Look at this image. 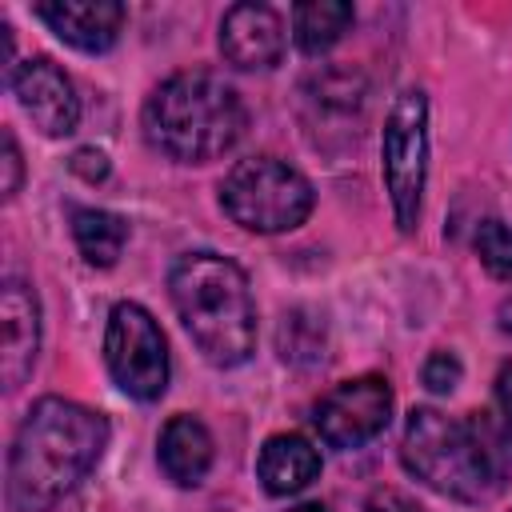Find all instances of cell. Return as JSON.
I'll return each instance as SVG.
<instances>
[{
    "instance_id": "6da1fadb",
    "label": "cell",
    "mask_w": 512,
    "mask_h": 512,
    "mask_svg": "<svg viewBox=\"0 0 512 512\" xmlns=\"http://www.w3.org/2000/svg\"><path fill=\"white\" fill-rule=\"evenodd\" d=\"M108 420L76 400L44 396L20 420L8 472H4V508L8 512H48L56 508L104 456Z\"/></svg>"
},
{
    "instance_id": "30bf717a",
    "label": "cell",
    "mask_w": 512,
    "mask_h": 512,
    "mask_svg": "<svg viewBox=\"0 0 512 512\" xmlns=\"http://www.w3.org/2000/svg\"><path fill=\"white\" fill-rule=\"evenodd\" d=\"M16 96V104L28 112V120L44 132V136H68L80 124V100L72 80L64 76L60 64H52L48 56L24 60L16 64V72L4 80Z\"/></svg>"
},
{
    "instance_id": "603a6c76",
    "label": "cell",
    "mask_w": 512,
    "mask_h": 512,
    "mask_svg": "<svg viewBox=\"0 0 512 512\" xmlns=\"http://www.w3.org/2000/svg\"><path fill=\"white\" fill-rule=\"evenodd\" d=\"M368 512H416L400 492H372V500H368Z\"/></svg>"
},
{
    "instance_id": "5bb4252c",
    "label": "cell",
    "mask_w": 512,
    "mask_h": 512,
    "mask_svg": "<svg viewBox=\"0 0 512 512\" xmlns=\"http://www.w3.org/2000/svg\"><path fill=\"white\" fill-rule=\"evenodd\" d=\"M256 476L264 484L268 496H292L304 492L316 476H320V452L312 440L296 436V432H280L268 436L260 456H256Z\"/></svg>"
},
{
    "instance_id": "7402d4cb",
    "label": "cell",
    "mask_w": 512,
    "mask_h": 512,
    "mask_svg": "<svg viewBox=\"0 0 512 512\" xmlns=\"http://www.w3.org/2000/svg\"><path fill=\"white\" fill-rule=\"evenodd\" d=\"M72 172H80L84 180H104V176H108V160H104V152H96V148H80V152L72 156Z\"/></svg>"
},
{
    "instance_id": "8fae6325",
    "label": "cell",
    "mask_w": 512,
    "mask_h": 512,
    "mask_svg": "<svg viewBox=\"0 0 512 512\" xmlns=\"http://www.w3.org/2000/svg\"><path fill=\"white\" fill-rule=\"evenodd\" d=\"M220 52L240 72H268L284 56V24L268 4H232L220 20Z\"/></svg>"
},
{
    "instance_id": "e0dca14e",
    "label": "cell",
    "mask_w": 512,
    "mask_h": 512,
    "mask_svg": "<svg viewBox=\"0 0 512 512\" xmlns=\"http://www.w3.org/2000/svg\"><path fill=\"white\" fill-rule=\"evenodd\" d=\"M72 240L92 268H112L128 244V220L116 212H104V208H76Z\"/></svg>"
},
{
    "instance_id": "52a82bcc",
    "label": "cell",
    "mask_w": 512,
    "mask_h": 512,
    "mask_svg": "<svg viewBox=\"0 0 512 512\" xmlns=\"http://www.w3.org/2000/svg\"><path fill=\"white\" fill-rule=\"evenodd\" d=\"M104 364L112 380L136 400H160L168 388V344L148 308L124 300L108 312Z\"/></svg>"
},
{
    "instance_id": "d6986e66",
    "label": "cell",
    "mask_w": 512,
    "mask_h": 512,
    "mask_svg": "<svg viewBox=\"0 0 512 512\" xmlns=\"http://www.w3.org/2000/svg\"><path fill=\"white\" fill-rule=\"evenodd\" d=\"M476 256L496 280H512V228L504 220H484L476 228Z\"/></svg>"
},
{
    "instance_id": "8992f818",
    "label": "cell",
    "mask_w": 512,
    "mask_h": 512,
    "mask_svg": "<svg viewBox=\"0 0 512 512\" xmlns=\"http://www.w3.org/2000/svg\"><path fill=\"white\" fill-rule=\"evenodd\" d=\"M380 172L396 228L412 232L420 220V200L428 180V96L420 88H404L384 116Z\"/></svg>"
},
{
    "instance_id": "d4e9b609",
    "label": "cell",
    "mask_w": 512,
    "mask_h": 512,
    "mask_svg": "<svg viewBox=\"0 0 512 512\" xmlns=\"http://www.w3.org/2000/svg\"><path fill=\"white\" fill-rule=\"evenodd\" d=\"M500 328H504V332H512V300H504V304H500Z\"/></svg>"
},
{
    "instance_id": "cb8c5ba5",
    "label": "cell",
    "mask_w": 512,
    "mask_h": 512,
    "mask_svg": "<svg viewBox=\"0 0 512 512\" xmlns=\"http://www.w3.org/2000/svg\"><path fill=\"white\" fill-rule=\"evenodd\" d=\"M496 404H500V416L512 424V364H504L496 376Z\"/></svg>"
},
{
    "instance_id": "7c38bea8",
    "label": "cell",
    "mask_w": 512,
    "mask_h": 512,
    "mask_svg": "<svg viewBox=\"0 0 512 512\" xmlns=\"http://www.w3.org/2000/svg\"><path fill=\"white\" fill-rule=\"evenodd\" d=\"M0 328H4L0 376H4V388L16 392L28 380L40 348V304H36V292L16 276H8L0 288Z\"/></svg>"
},
{
    "instance_id": "ac0fdd59",
    "label": "cell",
    "mask_w": 512,
    "mask_h": 512,
    "mask_svg": "<svg viewBox=\"0 0 512 512\" xmlns=\"http://www.w3.org/2000/svg\"><path fill=\"white\" fill-rule=\"evenodd\" d=\"M276 352L284 364H296V368H316L328 360V328H324V316H316L312 308H288L280 316V328H276Z\"/></svg>"
},
{
    "instance_id": "ba28073f",
    "label": "cell",
    "mask_w": 512,
    "mask_h": 512,
    "mask_svg": "<svg viewBox=\"0 0 512 512\" xmlns=\"http://www.w3.org/2000/svg\"><path fill=\"white\" fill-rule=\"evenodd\" d=\"M392 420V388L384 376H356L336 388H328L316 408L312 424L328 448H360L372 436H380Z\"/></svg>"
},
{
    "instance_id": "5b68a950",
    "label": "cell",
    "mask_w": 512,
    "mask_h": 512,
    "mask_svg": "<svg viewBox=\"0 0 512 512\" xmlns=\"http://www.w3.org/2000/svg\"><path fill=\"white\" fill-rule=\"evenodd\" d=\"M312 204L316 192L304 180V172L276 156H248L232 164V172L220 180L224 216L248 232H292L308 220Z\"/></svg>"
},
{
    "instance_id": "4fadbf2b",
    "label": "cell",
    "mask_w": 512,
    "mask_h": 512,
    "mask_svg": "<svg viewBox=\"0 0 512 512\" xmlns=\"http://www.w3.org/2000/svg\"><path fill=\"white\" fill-rule=\"evenodd\" d=\"M36 16L80 52H108L124 28V4L116 0H40Z\"/></svg>"
},
{
    "instance_id": "484cf974",
    "label": "cell",
    "mask_w": 512,
    "mask_h": 512,
    "mask_svg": "<svg viewBox=\"0 0 512 512\" xmlns=\"http://www.w3.org/2000/svg\"><path fill=\"white\" fill-rule=\"evenodd\" d=\"M288 512H328V504H320V500H308V504H296V508H288Z\"/></svg>"
},
{
    "instance_id": "7a4b0ae2",
    "label": "cell",
    "mask_w": 512,
    "mask_h": 512,
    "mask_svg": "<svg viewBox=\"0 0 512 512\" xmlns=\"http://www.w3.org/2000/svg\"><path fill=\"white\" fill-rule=\"evenodd\" d=\"M400 460L432 492L480 504L504 488L512 468V424L496 412H468L464 420H452L436 408H412Z\"/></svg>"
},
{
    "instance_id": "ffe728a7",
    "label": "cell",
    "mask_w": 512,
    "mask_h": 512,
    "mask_svg": "<svg viewBox=\"0 0 512 512\" xmlns=\"http://www.w3.org/2000/svg\"><path fill=\"white\" fill-rule=\"evenodd\" d=\"M424 388L428 392H436V396H444V392H452L456 384H460V376H464V368H460V360H456V352H448V348H436L428 360H424Z\"/></svg>"
},
{
    "instance_id": "3957f363",
    "label": "cell",
    "mask_w": 512,
    "mask_h": 512,
    "mask_svg": "<svg viewBox=\"0 0 512 512\" xmlns=\"http://www.w3.org/2000/svg\"><path fill=\"white\" fill-rule=\"evenodd\" d=\"M172 308L216 368H236L256 348V304L240 264L216 252H184L168 272Z\"/></svg>"
},
{
    "instance_id": "2e32d148",
    "label": "cell",
    "mask_w": 512,
    "mask_h": 512,
    "mask_svg": "<svg viewBox=\"0 0 512 512\" xmlns=\"http://www.w3.org/2000/svg\"><path fill=\"white\" fill-rule=\"evenodd\" d=\"M352 20L356 12L344 0H308L292 8V40L304 56H320L352 28Z\"/></svg>"
},
{
    "instance_id": "9c48e42d",
    "label": "cell",
    "mask_w": 512,
    "mask_h": 512,
    "mask_svg": "<svg viewBox=\"0 0 512 512\" xmlns=\"http://www.w3.org/2000/svg\"><path fill=\"white\" fill-rule=\"evenodd\" d=\"M364 100H368V84L352 68H324V72L308 76L300 88V120H304L312 144L328 148L332 136H340V144L356 140Z\"/></svg>"
},
{
    "instance_id": "277c9868",
    "label": "cell",
    "mask_w": 512,
    "mask_h": 512,
    "mask_svg": "<svg viewBox=\"0 0 512 512\" xmlns=\"http://www.w3.org/2000/svg\"><path fill=\"white\" fill-rule=\"evenodd\" d=\"M248 128L244 100L216 72H176L144 104V136L176 164H208L236 148Z\"/></svg>"
},
{
    "instance_id": "44dd1931",
    "label": "cell",
    "mask_w": 512,
    "mask_h": 512,
    "mask_svg": "<svg viewBox=\"0 0 512 512\" xmlns=\"http://www.w3.org/2000/svg\"><path fill=\"white\" fill-rule=\"evenodd\" d=\"M0 168H4L0 192H4V200H12V196L20 192V172H24V164H20V148H16L12 128H4V160H0Z\"/></svg>"
},
{
    "instance_id": "9a60e30c",
    "label": "cell",
    "mask_w": 512,
    "mask_h": 512,
    "mask_svg": "<svg viewBox=\"0 0 512 512\" xmlns=\"http://www.w3.org/2000/svg\"><path fill=\"white\" fill-rule=\"evenodd\" d=\"M156 456H160V468H164L168 480H176L180 488H192L212 468V436L196 416L180 412L164 424Z\"/></svg>"
}]
</instances>
